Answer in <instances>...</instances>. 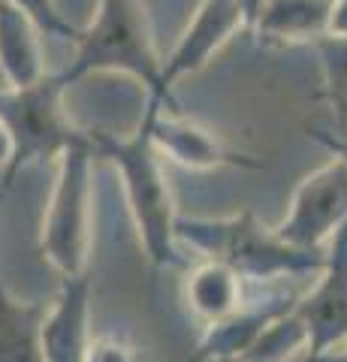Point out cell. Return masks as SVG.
I'll list each match as a JSON object with an SVG mask.
<instances>
[{"instance_id": "7a4b0ae2", "label": "cell", "mask_w": 347, "mask_h": 362, "mask_svg": "<svg viewBox=\"0 0 347 362\" xmlns=\"http://www.w3.org/2000/svg\"><path fill=\"white\" fill-rule=\"evenodd\" d=\"M97 154H103L118 169L121 185H124L127 209L133 226H136L139 245L148 263L154 269L178 266L182 254H178V214L175 202L166 185L163 166L158 160V148L151 139V121L148 112L142 115L139 130L133 136H112L103 130L91 133Z\"/></svg>"}, {"instance_id": "4fadbf2b", "label": "cell", "mask_w": 347, "mask_h": 362, "mask_svg": "<svg viewBox=\"0 0 347 362\" xmlns=\"http://www.w3.org/2000/svg\"><path fill=\"white\" fill-rule=\"evenodd\" d=\"M335 0H266L254 30L263 42H320L329 37Z\"/></svg>"}, {"instance_id": "9c48e42d", "label": "cell", "mask_w": 347, "mask_h": 362, "mask_svg": "<svg viewBox=\"0 0 347 362\" xmlns=\"http://www.w3.org/2000/svg\"><path fill=\"white\" fill-rule=\"evenodd\" d=\"M148 121H151V139L154 148L166 151L172 160L184 163L190 169H218V166H239V169H260L263 160L254 154H245L230 148L223 139L206 127L187 121L182 112L172 106H163L160 100L151 97L148 103Z\"/></svg>"}, {"instance_id": "ac0fdd59", "label": "cell", "mask_w": 347, "mask_h": 362, "mask_svg": "<svg viewBox=\"0 0 347 362\" xmlns=\"http://www.w3.org/2000/svg\"><path fill=\"white\" fill-rule=\"evenodd\" d=\"M9 4H16V6L25 9V13L40 25V30L54 33V37H70V40L79 42L82 28H73L70 21L58 13V6H54L52 0H9Z\"/></svg>"}, {"instance_id": "5b68a950", "label": "cell", "mask_w": 347, "mask_h": 362, "mask_svg": "<svg viewBox=\"0 0 347 362\" xmlns=\"http://www.w3.org/2000/svg\"><path fill=\"white\" fill-rule=\"evenodd\" d=\"M94 139L88 145L64 151L58 157V181H54L49 209L42 214L40 257L61 278L88 275L91 254V166Z\"/></svg>"}, {"instance_id": "d6986e66", "label": "cell", "mask_w": 347, "mask_h": 362, "mask_svg": "<svg viewBox=\"0 0 347 362\" xmlns=\"http://www.w3.org/2000/svg\"><path fill=\"white\" fill-rule=\"evenodd\" d=\"M88 362H145L136 344L124 341L118 335H100L91 344V359Z\"/></svg>"}, {"instance_id": "3957f363", "label": "cell", "mask_w": 347, "mask_h": 362, "mask_svg": "<svg viewBox=\"0 0 347 362\" xmlns=\"http://www.w3.org/2000/svg\"><path fill=\"white\" fill-rule=\"evenodd\" d=\"M88 73H127L139 78L154 100L178 109L163 85V58L154 45L142 0H100L94 21L82 28L76 61L61 76L70 85Z\"/></svg>"}, {"instance_id": "7c38bea8", "label": "cell", "mask_w": 347, "mask_h": 362, "mask_svg": "<svg viewBox=\"0 0 347 362\" xmlns=\"http://www.w3.org/2000/svg\"><path fill=\"white\" fill-rule=\"evenodd\" d=\"M37 30L40 25L25 9L0 0V70L13 90L30 88L46 78Z\"/></svg>"}, {"instance_id": "44dd1931", "label": "cell", "mask_w": 347, "mask_h": 362, "mask_svg": "<svg viewBox=\"0 0 347 362\" xmlns=\"http://www.w3.org/2000/svg\"><path fill=\"white\" fill-rule=\"evenodd\" d=\"M305 362H347V341L339 347L320 350V354H311V356H305Z\"/></svg>"}, {"instance_id": "5bb4252c", "label": "cell", "mask_w": 347, "mask_h": 362, "mask_svg": "<svg viewBox=\"0 0 347 362\" xmlns=\"http://www.w3.org/2000/svg\"><path fill=\"white\" fill-rule=\"evenodd\" d=\"M49 308L33 299H18L0 278V362H46L42 323Z\"/></svg>"}, {"instance_id": "ffe728a7", "label": "cell", "mask_w": 347, "mask_h": 362, "mask_svg": "<svg viewBox=\"0 0 347 362\" xmlns=\"http://www.w3.org/2000/svg\"><path fill=\"white\" fill-rule=\"evenodd\" d=\"M308 139H317L332 157H341V160L347 163V136H335V133H329V130L308 127Z\"/></svg>"}, {"instance_id": "30bf717a", "label": "cell", "mask_w": 347, "mask_h": 362, "mask_svg": "<svg viewBox=\"0 0 347 362\" xmlns=\"http://www.w3.org/2000/svg\"><path fill=\"white\" fill-rule=\"evenodd\" d=\"M239 28H248L242 0H203L194 13V21L178 37L175 49L163 58V85L172 94V85L187 73H196L208 64L223 42Z\"/></svg>"}, {"instance_id": "6da1fadb", "label": "cell", "mask_w": 347, "mask_h": 362, "mask_svg": "<svg viewBox=\"0 0 347 362\" xmlns=\"http://www.w3.org/2000/svg\"><path fill=\"white\" fill-rule=\"evenodd\" d=\"M178 242L206 259L230 266L242 281L278 284V281H314L327 266V251H302L284 242L275 226L257 221L251 209L230 218H178Z\"/></svg>"}, {"instance_id": "8992f818", "label": "cell", "mask_w": 347, "mask_h": 362, "mask_svg": "<svg viewBox=\"0 0 347 362\" xmlns=\"http://www.w3.org/2000/svg\"><path fill=\"white\" fill-rule=\"evenodd\" d=\"M347 223V163L329 157L320 169L299 181L290 209L275 233L302 251H327Z\"/></svg>"}, {"instance_id": "603a6c76", "label": "cell", "mask_w": 347, "mask_h": 362, "mask_svg": "<svg viewBox=\"0 0 347 362\" xmlns=\"http://www.w3.org/2000/svg\"><path fill=\"white\" fill-rule=\"evenodd\" d=\"M344 115H347V112H344Z\"/></svg>"}, {"instance_id": "7402d4cb", "label": "cell", "mask_w": 347, "mask_h": 362, "mask_svg": "<svg viewBox=\"0 0 347 362\" xmlns=\"http://www.w3.org/2000/svg\"><path fill=\"white\" fill-rule=\"evenodd\" d=\"M263 4H266V0H242L245 18H248V28L257 25V18H260V13H263Z\"/></svg>"}, {"instance_id": "9a60e30c", "label": "cell", "mask_w": 347, "mask_h": 362, "mask_svg": "<svg viewBox=\"0 0 347 362\" xmlns=\"http://www.w3.org/2000/svg\"><path fill=\"white\" fill-rule=\"evenodd\" d=\"M184 296L199 320H206V326H211V323L227 320L230 314H236L245 305V281L230 266L206 259L203 266H196L187 275Z\"/></svg>"}, {"instance_id": "52a82bcc", "label": "cell", "mask_w": 347, "mask_h": 362, "mask_svg": "<svg viewBox=\"0 0 347 362\" xmlns=\"http://www.w3.org/2000/svg\"><path fill=\"white\" fill-rule=\"evenodd\" d=\"M296 284H311V281H290L281 290H269L257 299H245V305L230 314L227 320L206 326L203 338L187 362H239L257 338H260L278 317L290 314L305 296L308 287Z\"/></svg>"}, {"instance_id": "e0dca14e", "label": "cell", "mask_w": 347, "mask_h": 362, "mask_svg": "<svg viewBox=\"0 0 347 362\" xmlns=\"http://www.w3.org/2000/svg\"><path fill=\"white\" fill-rule=\"evenodd\" d=\"M317 49L335 106L347 112V37H327L317 42Z\"/></svg>"}, {"instance_id": "277c9868", "label": "cell", "mask_w": 347, "mask_h": 362, "mask_svg": "<svg viewBox=\"0 0 347 362\" xmlns=\"http://www.w3.org/2000/svg\"><path fill=\"white\" fill-rule=\"evenodd\" d=\"M64 76H46L42 82L21 90H0V130L6 136L4 187L16 185V175L30 163L61 157L76 145H88L91 133L79 130L61 106Z\"/></svg>"}, {"instance_id": "ba28073f", "label": "cell", "mask_w": 347, "mask_h": 362, "mask_svg": "<svg viewBox=\"0 0 347 362\" xmlns=\"http://www.w3.org/2000/svg\"><path fill=\"white\" fill-rule=\"evenodd\" d=\"M296 311L308 323L311 354L347 341V223L327 245V266L308 284Z\"/></svg>"}, {"instance_id": "2e32d148", "label": "cell", "mask_w": 347, "mask_h": 362, "mask_svg": "<svg viewBox=\"0 0 347 362\" xmlns=\"http://www.w3.org/2000/svg\"><path fill=\"white\" fill-rule=\"evenodd\" d=\"M299 354H311V332L302 314L293 308L290 314L278 317L257 341L245 350L239 362H290Z\"/></svg>"}, {"instance_id": "8fae6325", "label": "cell", "mask_w": 347, "mask_h": 362, "mask_svg": "<svg viewBox=\"0 0 347 362\" xmlns=\"http://www.w3.org/2000/svg\"><path fill=\"white\" fill-rule=\"evenodd\" d=\"M91 281L61 278L58 299L42 323V354L46 362H88L91 359Z\"/></svg>"}]
</instances>
